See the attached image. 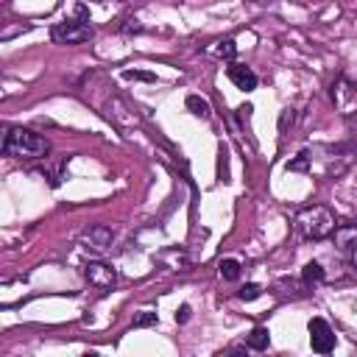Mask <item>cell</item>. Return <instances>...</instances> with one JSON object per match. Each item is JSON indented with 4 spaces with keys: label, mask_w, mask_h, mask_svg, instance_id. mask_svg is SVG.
<instances>
[{
    "label": "cell",
    "mask_w": 357,
    "mask_h": 357,
    "mask_svg": "<svg viewBox=\"0 0 357 357\" xmlns=\"http://www.w3.org/2000/svg\"><path fill=\"white\" fill-rule=\"evenodd\" d=\"M50 151V142L31 131V128H22V126H6V134H3V156H11V159H45Z\"/></svg>",
    "instance_id": "6da1fadb"
},
{
    "label": "cell",
    "mask_w": 357,
    "mask_h": 357,
    "mask_svg": "<svg viewBox=\"0 0 357 357\" xmlns=\"http://www.w3.org/2000/svg\"><path fill=\"white\" fill-rule=\"evenodd\" d=\"M296 226H298L301 237H307V240H326L335 231V215L326 206L312 204L296 215Z\"/></svg>",
    "instance_id": "7a4b0ae2"
},
{
    "label": "cell",
    "mask_w": 357,
    "mask_h": 357,
    "mask_svg": "<svg viewBox=\"0 0 357 357\" xmlns=\"http://www.w3.org/2000/svg\"><path fill=\"white\" fill-rule=\"evenodd\" d=\"M95 28L89 25V17L84 11V6H78V17L75 20H64L59 25H53L50 31V39L59 42V45H81L86 39H92Z\"/></svg>",
    "instance_id": "3957f363"
},
{
    "label": "cell",
    "mask_w": 357,
    "mask_h": 357,
    "mask_svg": "<svg viewBox=\"0 0 357 357\" xmlns=\"http://www.w3.org/2000/svg\"><path fill=\"white\" fill-rule=\"evenodd\" d=\"M84 279L98 287V290H112L117 284V271L109 265V262H100V259H89L84 265Z\"/></svg>",
    "instance_id": "277c9868"
},
{
    "label": "cell",
    "mask_w": 357,
    "mask_h": 357,
    "mask_svg": "<svg viewBox=\"0 0 357 357\" xmlns=\"http://www.w3.org/2000/svg\"><path fill=\"white\" fill-rule=\"evenodd\" d=\"M307 332H310V346H312V351H318V354H329V351L335 349V343H337L332 326H329L324 318H312V321L307 324Z\"/></svg>",
    "instance_id": "5b68a950"
},
{
    "label": "cell",
    "mask_w": 357,
    "mask_h": 357,
    "mask_svg": "<svg viewBox=\"0 0 357 357\" xmlns=\"http://www.w3.org/2000/svg\"><path fill=\"white\" fill-rule=\"evenodd\" d=\"M112 240H114V229L106 226V223H92V226L84 229V234H81V243H84V248H89V251H106V248L112 245Z\"/></svg>",
    "instance_id": "8992f818"
},
{
    "label": "cell",
    "mask_w": 357,
    "mask_h": 357,
    "mask_svg": "<svg viewBox=\"0 0 357 357\" xmlns=\"http://www.w3.org/2000/svg\"><path fill=\"white\" fill-rule=\"evenodd\" d=\"M106 117L112 120V126H117L120 131H128V128H134L137 126V114L117 98V95H112L109 98V103H106Z\"/></svg>",
    "instance_id": "52a82bcc"
},
{
    "label": "cell",
    "mask_w": 357,
    "mask_h": 357,
    "mask_svg": "<svg viewBox=\"0 0 357 357\" xmlns=\"http://www.w3.org/2000/svg\"><path fill=\"white\" fill-rule=\"evenodd\" d=\"M226 75H229V81H231L237 89H245V92L257 89V84H259L257 73H254L251 67H245V64H231V67L226 70Z\"/></svg>",
    "instance_id": "ba28073f"
},
{
    "label": "cell",
    "mask_w": 357,
    "mask_h": 357,
    "mask_svg": "<svg viewBox=\"0 0 357 357\" xmlns=\"http://www.w3.org/2000/svg\"><path fill=\"white\" fill-rule=\"evenodd\" d=\"M335 245L340 251H354L357 248V223H340L335 226Z\"/></svg>",
    "instance_id": "9c48e42d"
},
{
    "label": "cell",
    "mask_w": 357,
    "mask_h": 357,
    "mask_svg": "<svg viewBox=\"0 0 357 357\" xmlns=\"http://www.w3.org/2000/svg\"><path fill=\"white\" fill-rule=\"evenodd\" d=\"M268 343H271V332H268L265 326H254V329H251V335L245 337V346H248V349H254V351L268 349Z\"/></svg>",
    "instance_id": "30bf717a"
},
{
    "label": "cell",
    "mask_w": 357,
    "mask_h": 357,
    "mask_svg": "<svg viewBox=\"0 0 357 357\" xmlns=\"http://www.w3.org/2000/svg\"><path fill=\"white\" fill-rule=\"evenodd\" d=\"M170 271H187V265H190V259H187V254L184 251H176V248H170V251H165L162 257H159Z\"/></svg>",
    "instance_id": "8fae6325"
},
{
    "label": "cell",
    "mask_w": 357,
    "mask_h": 357,
    "mask_svg": "<svg viewBox=\"0 0 357 357\" xmlns=\"http://www.w3.org/2000/svg\"><path fill=\"white\" fill-rule=\"evenodd\" d=\"M187 109L195 114V117H209L212 114V109H209V100L206 98H201V95H187Z\"/></svg>",
    "instance_id": "7c38bea8"
},
{
    "label": "cell",
    "mask_w": 357,
    "mask_h": 357,
    "mask_svg": "<svg viewBox=\"0 0 357 357\" xmlns=\"http://www.w3.org/2000/svg\"><path fill=\"white\" fill-rule=\"evenodd\" d=\"M218 271H220V276H223L226 282H237V279H240V262H237V259H231V257L220 259Z\"/></svg>",
    "instance_id": "4fadbf2b"
},
{
    "label": "cell",
    "mask_w": 357,
    "mask_h": 357,
    "mask_svg": "<svg viewBox=\"0 0 357 357\" xmlns=\"http://www.w3.org/2000/svg\"><path fill=\"white\" fill-rule=\"evenodd\" d=\"M301 282H304V284H318V282H324V268H321L318 262H307V265L301 268Z\"/></svg>",
    "instance_id": "5bb4252c"
},
{
    "label": "cell",
    "mask_w": 357,
    "mask_h": 357,
    "mask_svg": "<svg viewBox=\"0 0 357 357\" xmlns=\"http://www.w3.org/2000/svg\"><path fill=\"white\" fill-rule=\"evenodd\" d=\"M123 78L126 81H148V84H153L156 73H151V70H123Z\"/></svg>",
    "instance_id": "9a60e30c"
},
{
    "label": "cell",
    "mask_w": 357,
    "mask_h": 357,
    "mask_svg": "<svg viewBox=\"0 0 357 357\" xmlns=\"http://www.w3.org/2000/svg\"><path fill=\"white\" fill-rule=\"evenodd\" d=\"M218 56L226 59V61H231V59L237 56V45H234V39H223V42H218Z\"/></svg>",
    "instance_id": "2e32d148"
},
{
    "label": "cell",
    "mask_w": 357,
    "mask_h": 357,
    "mask_svg": "<svg viewBox=\"0 0 357 357\" xmlns=\"http://www.w3.org/2000/svg\"><path fill=\"white\" fill-rule=\"evenodd\" d=\"M310 159H312V156H310V153L304 151V153H298L296 159H290V162H287V170H293V173H301V170H310Z\"/></svg>",
    "instance_id": "e0dca14e"
},
{
    "label": "cell",
    "mask_w": 357,
    "mask_h": 357,
    "mask_svg": "<svg viewBox=\"0 0 357 357\" xmlns=\"http://www.w3.org/2000/svg\"><path fill=\"white\" fill-rule=\"evenodd\" d=\"M243 301H254V298H259L262 296V287L259 284H254V282H248V284H243L240 287V293H237Z\"/></svg>",
    "instance_id": "ac0fdd59"
},
{
    "label": "cell",
    "mask_w": 357,
    "mask_h": 357,
    "mask_svg": "<svg viewBox=\"0 0 357 357\" xmlns=\"http://www.w3.org/2000/svg\"><path fill=\"white\" fill-rule=\"evenodd\" d=\"M159 318H156V312H151V310H142L137 318H134V329H142V326H153Z\"/></svg>",
    "instance_id": "d6986e66"
},
{
    "label": "cell",
    "mask_w": 357,
    "mask_h": 357,
    "mask_svg": "<svg viewBox=\"0 0 357 357\" xmlns=\"http://www.w3.org/2000/svg\"><path fill=\"white\" fill-rule=\"evenodd\" d=\"M190 312H192L190 304H181V307L176 310V324H187V321H190Z\"/></svg>",
    "instance_id": "ffe728a7"
},
{
    "label": "cell",
    "mask_w": 357,
    "mask_h": 357,
    "mask_svg": "<svg viewBox=\"0 0 357 357\" xmlns=\"http://www.w3.org/2000/svg\"><path fill=\"white\" fill-rule=\"evenodd\" d=\"M251 112H254V106H251V103H243V106L237 109V117L243 120V126L248 123V117H251Z\"/></svg>",
    "instance_id": "44dd1931"
},
{
    "label": "cell",
    "mask_w": 357,
    "mask_h": 357,
    "mask_svg": "<svg viewBox=\"0 0 357 357\" xmlns=\"http://www.w3.org/2000/svg\"><path fill=\"white\" fill-rule=\"evenodd\" d=\"M123 33H142V25H139L137 20H128V22L123 25Z\"/></svg>",
    "instance_id": "7402d4cb"
},
{
    "label": "cell",
    "mask_w": 357,
    "mask_h": 357,
    "mask_svg": "<svg viewBox=\"0 0 357 357\" xmlns=\"http://www.w3.org/2000/svg\"><path fill=\"white\" fill-rule=\"evenodd\" d=\"M287 123H293V112H290V109H284V112H282V117H279V128L284 131V128H287Z\"/></svg>",
    "instance_id": "603a6c76"
},
{
    "label": "cell",
    "mask_w": 357,
    "mask_h": 357,
    "mask_svg": "<svg viewBox=\"0 0 357 357\" xmlns=\"http://www.w3.org/2000/svg\"><path fill=\"white\" fill-rule=\"evenodd\" d=\"M92 3H106V0H92Z\"/></svg>",
    "instance_id": "cb8c5ba5"
}]
</instances>
